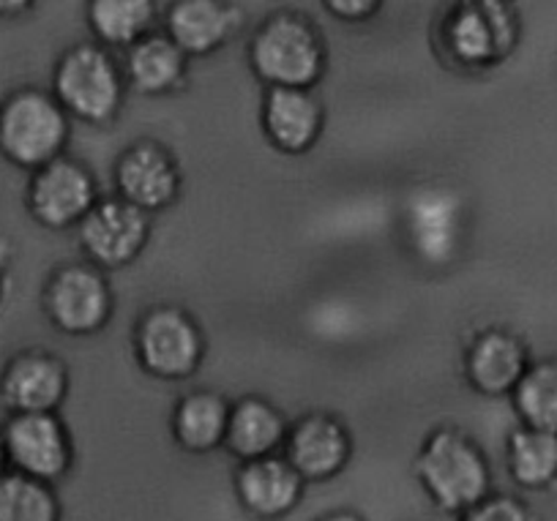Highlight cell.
Returning <instances> with one entry per match:
<instances>
[{
    "label": "cell",
    "instance_id": "obj_24",
    "mask_svg": "<svg viewBox=\"0 0 557 521\" xmlns=\"http://www.w3.org/2000/svg\"><path fill=\"white\" fill-rule=\"evenodd\" d=\"M511 399L524 429L557 437V361L530 363Z\"/></svg>",
    "mask_w": 557,
    "mask_h": 521
},
{
    "label": "cell",
    "instance_id": "obj_18",
    "mask_svg": "<svg viewBox=\"0 0 557 521\" xmlns=\"http://www.w3.org/2000/svg\"><path fill=\"white\" fill-rule=\"evenodd\" d=\"M235 494L249 513L276 519L296 508L304 494V481L287 464L285 456H265V459L244 461L238 467Z\"/></svg>",
    "mask_w": 557,
    "mask_h": 521
},
{
    "label": "cell",
    "instance_id": "obj_30",
    "mask_svg": "<svg viewBox=\"0 0 557 521\" xmlns=\"http://www.w3.org/2000/svg\"><path fill=\"white\" fill-rule=\"evenodd\" d=\"M9 472V461H7V448H3V434H0V477Z\"/></svg>",
    "mask_w": 557,
    "mask_h": 521
},
{
    "label": "cell",
    "instance_id": "obj_6",
    "mask_svg": "<svg viewBox=\"0 0 557 521\" xmlns=\"http://www.w3.org/2000/svg\"><path fill=\"white\" fill-rule=\"evenodd\" d=\"M448 52L465 69H492L506 61L519 39L517 14L506 3H459L443 28Z\"/></svg>",
    "mask_w": 557,
    "mask_h": 521
},
{
    "label": "cell",
    "instance_id": "obj_26",
    "mask_svg": "<svg viewBox=\"0 0 557 521\" xmlns=\"http://www.w3.org/2000/svg\"><path fill=\"white\" fill-rule=\"evenodd\" d=\"M462 521H533V513L519 499L506 497V494H495V497L490 494L475 508L462 513Z\"/></svg>",
    "mask_w": 557,
    "mask_h": 521
},
{
    "label": "cell",
    "instance_id": "obj_27",
    "mask_svg": "<svg viewBox=\"0 0 557 521\" xmlns=\"http://www.w3.org/2000/svg\"><path fill=\"white\" fill-rule=\"evenodd\" d=\"M325 9L347 23H367L380 12V3L377 0H331L325 3Z\"/></svg>",
    "mask_w": 557,
    "mask_h": 521
},
{
    "label": "cell",
    "instance_id": "obj_31",
    "mask_svg": "<svg viewBox=\"0 0 557 521\" xmlns=\"http://www.w3.org/2000/svg\"><path fill=\"white\" fill-rule=\"evenodd\" d=\"M3 289H7V260L0 255V300H3Z\"/></svg>",
    "mask_w": 557,
    "mask_h": 521
},
{
    "label": "cell",
    "instance_id": "obj_3",
    "mask_svg": "<svg viewBox=\"0 0 557 521\" xmlns=\"http://www.w3.org/2000/svg\"><path fill=\"white\" fill-rule=\"evenodd\" d=\"M249 63L268 88L312 90L325 74L323 36L301 14H273L251 39Z\"/></svg>",
    "mask_w": 557,
    "mask_h": 521
},
{
    "label": "cell",
    "instance_id": "obj_1",
    "mask_svg": "<svg viewBox=\"0 0 557 521\" xmlns=\"http://www.w3.org/2000/svg\"><path fill=\"white\" fill-rule=\"evenodd\" d=\"M418 483L446 513H468L490 497L492 467L475 439L459 429H437L416 459Z\"/></svg>",
    "mask_w": 557,
    "mask_h": 521
},
{
    "label": "cell",
    "instance_id": "obj_23",
    "mask_svg": "<svg viewBox=\"0 0 557 521\" xmlns=\"http://www.w3.org/2000/svg\"><path fill=\"white\" fill-rule=\"evenodd\" d=\"M508 472L522 488H546L557 481V437L555 434L535 432V429H517L506 445Z\"/></svg>",
    "mask_w": 557,
    "mask_h": 521
},
{
    "label": "cell",
    "instance_id": "obj_20",
    "mask_svg": "<svg viewBox=\"0 0 557 521\" xmlns=\"http://www.w3.org/2000/svg\"><path fill=\"white\" fill-rule=\"evenodd\" d=\"M186 72H189V58L168 34H151L126 50L123 77L137 94H170L184 83Z\"/></svg>",
    "mask_w": 557,
    "mask_h": 521
},
{
    "label": "cell",
    "instance_id": "obj_8",
    "mask_svg": "<svg viewBox=\"0 0 557 521\" xmlns=\"http://www.w3.org/2000/svg\"><path fill=\"white\" fill-rule=\"evenodd\" d=\"M45 314L69 336H90L110 322L112 289L104 273L90 262H72L58 268L47 282Z\"/></svg>",
    "mask_w": 557,
    "mask_h": 521
},
{
    "label": "cell",
    "instance_id": "obj_21",
    "mask_svg": "<svg viewBox=\"0 0 557 521\" xmlns=\"http://www.w3.org/2000/svg\"><path fill=\"white\" fill-rule=\"evenodd\" d=\"M230 410L222 394L191 390L178 401L173 412V437L189 454H211L227 437Z\"/></svg>",
    "mask_w": 557,
    "mask_h": 521
},
{
    "label": "cell",
    "instance_id": "obj_15",
    "mask_svg": "<svg viewBox=\"0 0 557 521\" xmlns=\"http://www.w3.org/2000/svg\"><path fill=\"white\" fill-rule=\"evenodd\" d=\"M325 110L312 90L268 88L262 101V132L282 153H307L323 137Z\"/></svg>",
    "mask_w": 557,
    "mask_h": 521
},
{
    "label": "cell",
    "instance_id": "obj_10",
    "mask_svg": "<svg viewBox=\"0 0 557 521\" xmlns=\"http://www.w3.org/2000/svg\"><path fill=\"white\" fill-rule=\"evenodd\" d=\"M151 240V216L121 197L96 202L79 224V249L99 271H117L143 255Z\"/></svg>",
    "mask_w": 557,
    "mask_h": 521
},
{
    "label": "cell",
    "instance_id": "obj_28",
    "mask_svg": "<svg viewBox=\"0 0 557 521\" xmlns=\"http://www.w3.org/2000/svg\"><path fill=\"white\" fill-rule=\"evenodd\" d=\"M34 3L28 0H0V20H20L34 12Z\"/></svg>",
    "mask_w": 557,
    "mask_h": 521
},
{
    "label": "cell",
    "instance_id": "obj_2",
    "mask_svg": "<svg viewBox=\"0 0 557 521\" xmlns=\"http://www.w3.org/2000/svg\"><path fill=\"white\" fill-rule=\"evenodd\" d=\"M72 137V121L50 90H12L0 101V156L20 170H41L61 159Z\"/></svg>",
    "mask_w": 557,
    "mask_h": 521
},
{
    "label": "cell",
    "instance_id": "obj_9",
    "mask_svg": "<svg viewBox=\"0 0 557 521\" xmlns=\"http://www.w3.org/2000/svg\"><path fill=\"white\" fill-rule=\"evenodd\" d=\"M96 202H99V186L94 172L69 156L36 170L25 191L28 213L47 230L79 227Z\"/></svg>",
    "mask_w": 557,
    "mask_h": 521
},
{
    "label": "cell",
    "instance_id": "obj_13",
    "mask_svg": "<svg viewBox=\"0 0 557 521\" xmlns=\"http://www.w3.org/2000/svg\"><path fill=\"white\" fill-rule=\"evenodd\" d=\"M115 186L121 200L143 213L162 211L181 195V166L159 142H137L123 150L115 164Z\"/></svg>",
    "mask_w": 557,
    "mask_h": 521
},
{
    "label": "cell",
    "instance_id": "obj_22",
    "mask_svg": "<svg viewBox=\"0 0 557 521\" xmlns=\"http://www.w3.org/2000/svg\"><path fill=\"white\" fill-rule=\"evenodd\" d=\"M157 12V3L151 0H96L88 7V25L101 47L128 50L151 36Z\"/></svg>",
    "mask_w": 557,
    "mask_h": 521
},
{
    "label": "cell",
    "instance_id": "obj_5",
    "mask_svg": "<svg viewBox=\"0 0 557 521\" xmlns=\"http://www.w3.org/2000/svg\"><path fill=\"white\" fill-rule=\"evenodd\" d=\"M139 367L159 380H186L206 358V336L195 317L173 303L153 306L139 317L134 331Z\"/></svg>",
    "mask_w": 557,
    "mask_h": 521
},
{
    "label": "cell",
    "instance_id": "obj_4",
    "mask_svg": "<svg viewBox=\"0 0 557 521\" xmlns=\"http://www.w3.org/2000/svg\"><path fill=\"white\" fill-rule=\"evenodd\" d=\"M52 96L69 117L110 123L126 94V77L101 45H77L61 55L52 72Z\"/></svg>",
    "mask_w": 557,
    "mask_h": 521
},
{
    "label": "cell",
    "instance_id": "obj_12",
    "mask_svg": "<svg viewBox=\"0 0 557 521\" xmlns=\"http://www.w3.org/2000/svg\"><path fill=\"white\" fill-rule=\"evenodd\" d=\"M69 394V369L52 352L30 347L12 356L0 372V405L12 415L55 412Z\"/></svg>",
    "mask_w": 557,
    "mask_h": 521
},
{
    "label": "cell",
    "instance_id": "obj_25",
    "mask_svg": "<svg viewBox=\"0 0 557 521\" xmlns=\"http://www.w3.org/2000/svg\"><path fill=\"white\" fill-rule=\"evenodd\" d=\"M0 521H61V503L50 483L9 470L0 477Z\"/></svg>",
    "mask_w": 557,
    "mask_h": 521
},
{
    "label": "cell",
    "instance_id": "obj_17",
    "mask_svg": "<svg viewBox=\"0 0 557 521\" xmlns=\"http://www.w3.org/2000/svg\"><path fill=\"white\" fill-rule=\"evenodd\" d=\"M244 25V12L222 0H181L168 9V36L186 58H202L227 45Z\"/></svg>",
    "mask_w": 557,
    "mask_h": 521
},
{
    "label": "cell",
    "instance_id": "obj_16",
    "mask_svg": "<svg viewBox=\"0 0 557 521\" xmlns=\"http://www.w3.org/2000/svg\"><path fill=\"white\" fill-rule=\"evenodd\" d=\"M528 369L530 356L524 342L517 333L503 331V327L479 333L465 356L468 383L484 396L513 394Z\"/></svg>",
    "mask_w": 557,
    "mask_h": 521
},
{
    "label": "cell",
    "instance_id": "obj_7",
    "mask_svg": "<svg viewBox=\"0 0 557 521\" xmlns=\"http://www.w3.org/2000/svg\"><path fill=\"white\" fill-rule=\"evenodd\" d=\"M0 434H3V448H7V461L12 472L52 486L72 470V434L55 412L9 415V421L0 426Z\"/></svg>",
    "mask_w": 557,
    "mask_h": 521
},
{
    "label": "cell",
    "instance_id": "obj_14",
    "mask_svg": "<svg viewBox=\"0 0 557 521\" xmlns=\"http://www.w3.org/2000/svg\"><path fill=\"white\" fill-rule=\"evenodd\" d=\"M285 459L301 481H331L347 467L352 454L345 423L329 412H309L296 421L285 439Z\"/></svg>",
    "mask_w": 557,
    "mask_h": 521
},
{
    "label": "cell",
    "instance_id": "obj_19",
    "mask_svg": "<svg viewBox=\"0 0 557 521\" xmlns=\"http://www.w3.org/2000/svg\"><path fill=\"white\" fill-rule=\"evenodd\" d=\"M290 426H287L282 410L265 399L257 396H246L238 405L230 410L227 437L224 445L230 454L238 456L240 464L244 461L265 459V456H278V450L285 448V439Z\"/></svg>",
    "mask_w": 557,
    "mask_h": 521
},
{
    "label": "cell",
    "instance_id": "obj_29",
    "mask_svg": "<svg viewBox=\"0 0 557 521\" xmlns=\"http://www.w3.org/2000/svg\"><path fill=\"white\" fill-rule=\"evenodd\" d=\"M320 521H363L361 516H356V513H331V516H325V519H320Z\"/></svg>",
    "mask_w": 557,
    "mask_h": 521
},
{
    "label": "cell",
    "instance_id": "obj_11",
    "mask_svg": "<svg viewBox=\"0 0 557 521\" xmlns=\"http://www.w3.org/2000/svg\"><path fill=\"white\" fill-rule=\"evenodd\" d=\"M405 230L412 251L426 265H451L465 238V202L451 189H421L410 197Z\"/></svg>",
    "mask_w": 557,
    "mask_h": 521
}]
</instances>
